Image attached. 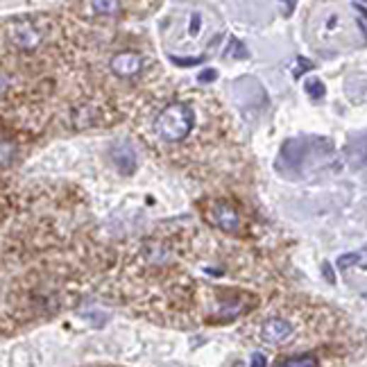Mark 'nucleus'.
I'll use <instances>...</instances> for the list:
<instances>
[{
	"label": "nucleus",
	"mask_w": 367,
	"mask_h": 367,
	"mask_svg": "<svg viewBox=\"0 0 367 367\" xmlns=\"http://www.w3.org/2000/svg\"><path fill=\"white\" fill-rule=\"evenodd\" d=\"M215 77H218V73L213 71V68H206L204 73H200V82H213Z\"/></svg>",
	"instance_id": "13"
},
{
	"label": "nucleus",
	"mask_w": 367,
	"mask_h": 367,
	"mask_svg": "<svg viewBox=\"0 0 367 367\" xmlns=\"http://www.w3.org/2000/svg\"><path fill=\"white\" fill-rule=\"evenodd\" d=\"M306 91L311 98H322L324 96V84L320 82V79H311V82L306 84Z\"/></svg>",
	"instance_id": "9"
},
{
	"label": "nucleus",
	"mask_w": 367,
	"mask_h": 367,
	"mask_svg": "<svg viewBox=\"0 0 367 367\" xmlns=\"http://www.w3.org/2000/svg\"><path fill=\"white\" fill-rule=\"evenodd\" d=\"M274 367H320V361L313 354H302V356H288L279 358L274 363Z\"/></svg>",
	"instance_id": "7"
},
{
	"label": "nucleus",
	"mask_w": 367,
	"mask_h": 367,
	"mask_svg": "<svg viewBox=\"0 0 367 367\" xmlns=\"http://www.w3.org/2000/svg\"><path fill=\"white\" fill-rule=\"evenodd\" d=\"M206 218L213 227H218L225 234H238L240 232V215L232 204L227 202H213L211 209L206 211Z\"/></svg>",
	"instance_id": "4"
},
{
	"label": "nucleus",
	"mask_w": 367,
	"mask_h": 367,
	"mask_svg": "<svg viewBox=\"0 0 367 367\" xmlns=\"http://www.w3.org/2000/svg\"><path fill=\"white\" fill-rule=\"evenodd\" d=\"M111 159L113 166L118 168L120 175H132L136 170V152L130 143H116L111 147Z\"/></svg>",
	"instance_id": "6"
},
{
	"label": "nucleus",
	"mask_w": 367,
	"mask_h": 367,
	"mask_svg": "<svg viewBox=\"0 0 367 367\" xmlns=\"http://www.w3.org/2000/svg\"><path fill=\"white\" fill-rule=\"evenodd\" d=\"M111 73L118 77H136L143 71V57L136 52H118L111 57Z\"/></svg>",
	"instance_id": "5"
},
{
	"label": "nucleus",
	"mask_w": 367,
	"mask_h": 367,
	"mask_svg": "<svg viewBox=\"0 0 367 367\" xmlns=\"http://www.w3.org/2000/svg\"><path fill=\"white\" fill-rule=\"evenodd\" d=\"M358 261V254H349V256H340L338 259V268H342V270H345V268H349V266H354V263H356Z\"/></svg>",
	"instance_id": "11"
},
{
	"label": "nucleus",
	"mask_w": 367,
	"mask_h": 367,
	"mask_svg": "<svg viewBox=\"0 0 367 367\" xmlns=\"http://www.w3.org/2000/svg\"><path fill=\"white\" fill-rule=\"evenodd\" d=\"M91 7H94L96 14L113 16L120 11V0H91Z\"/></svg>",
	"instance_id": "8"
},
{
	"label": "nucleus",
	"mask_w": 367,
	"mask_h": 367,
	"mask_svg": "<svg viewBox=\"0 0 367 367\" xmlns=\"http://www.w3.org/2000/svg\"><path fill=\"white\" fill-rule=\"evenodd\" d=\"M259 340L268 347H283L293 342V338L297 336V324L290 315L286 313H270L259 322V331H256Z\"/></svg>",
	"instance_id": "2"
},
{
	"label": "nucleus",
	"mask_w": 367,
	"mask_h": 367,
	"mask_svg": "<svg viewBox=\"0 0 367 367\" xmlns=\"http://www.w3.org/2000/svg\"><path fill=\"white\" fill-rule=\"evenodd\" d=\"M200 26H202V16L200 14H193L191 16V34H198L200 32Z\"/></svg>",
	"instance_id": "12"
},
{
	"label": "nucleus",
	"mask_w": 367,
	"mask_h": 367,
	"mask_svg": "<svg viewBox=\"0 0 367 367\" xmlns=\"http://www.w3.org/2000/svg\"><path fill=\"white\" fill-rule=\"evenodd\" d=\"M11 154H14V145L11 143H0V164H7Z\"/></svg>",
	"instance_id": "10"
},
{
	"label": "nucleus",
	"mask_w": 367,
	"mask_h": 367,
	"mask_svg": "<svg viewBox=\"0 0 367 367\" xmlns=\"http://www.w3.org/2000/svg\"><path fill=\"white\" fill-rule=\"evenodd\" d=\"M7 39L14 48L30 52L39 48V43L43 41V34L32 21H14L7 28Z\"/></svg>",
	"instance_id": "3"
},
{
	"label": "nucleus",
	"mask_w": 367,
	"mask_h": 367,
	"mask_svg": "<svg viewBox=\"0 0 367 367\" xmlns=\"http://www.w3.org/2000/svg\"><path fill=\"white\" fill-rule=\"evenodd\" d=\"M252 367H266V356H263V354H256V356L252 358Z\"/></svg>",
	"instance_id": "14"
},
{
	"label": "nucleus",
	"mask_w": 367,
	"mask_h": 367,
	"mask_svg": "<svg viewBox=\"0 0 367 367\" xmlns=\"http://www.w3.org/2000/svg\"><path fill=\"white\" fill-rule=\"evenodd\" d=\"M195 125H198V116H195V109L191 105L170 102L157 113L152 128L164 143H184L195 130Z\"/></svg>",
	"instance_id": "1"
}]
</instances>
